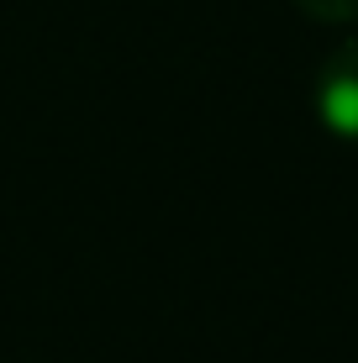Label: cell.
<instances>
[{"instance_id": "6da1fadb", "label": "cell", "mask_w": 358, "mask_h": 363, "mask_svg": "<svg viewBox=\"0 0 358 363\" xmlns=\"http://www.w3.org/2000/svg\"><path fill=\"white\" fill-rule=\"evenodd\" d=\"M316 116L332 137L358 143V37H342L316 69Z\"/></svg>"}, {"instance_id": "7a4b0ae2", "label": "cell", "mask_w": 358, "mask_h": 363, "mask_svg": "<svg viewBox=\"0 0 358 363\" xmlns=\"http://www.w3.org/2000/svg\"><path fill=\"white\" fill-rule=\"evenodd\" d=\"M311 21H327V27H348L358 21V0H295Z\"/></svg>"}]
</instances>
